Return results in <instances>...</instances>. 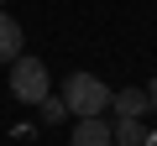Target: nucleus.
Masks as SVG:
<instances>
[{
  "mask_svg": "<svg viewBox=\"0 0 157 146\" xmlns=\"http://www.w3.org/2000/svg\"><path fill=\"white\" fill-rule=\"evenodd\" d=\"M63 104H68V115L89 120V115H105V110H110V89L94 78V73H68V84H63Z\"/></svg>",
  "mask_w": 157,
  "mask_h": 146,
  "instance_id": "1",
  "label": "nucleus"
},
{
  "mask_svg": "<svg viewBox=\"0 0 157 146\" xmlns=\"http://www.w3.org/2000/svg\"><path fill=\"white\" fill-rule=\"evenodd\" d=\"M52 94V84H47V63H37V57H16L11 63V99L16 104H42Z\"/></svg>",
  "mask_w": 157,
  "mask_h": 146,
  "instance_id": "2",
  "label": "nucleus"
},
{
  "mask_svg": "<svg viewBox=\"0 0 157 146\" xmlns=\"http://www.w3.org/2000/svg\"><path fill=\"white\" fill-rule=\"evenodd\" d=\"M73 146H115V136H110V120H105V115L73 120Z\"/></svg>",
  "mask_w": 157,
  "mask_h": 146,
  "instance_id": "3",
  "label": "nucleus"
},
{
  "mask_svg": "<svg viewBox=\"0 0 157 146\" xmlns=\"http://www.w3.org/2000/svg\"><path fill=\"white\" fill-rule=\"evenodd\" d=\"M110 110H115V120H141V110H152V99H147V89H121V94H110Z\"/></svg>",
  "mask_w": 157,
  "mask_h": 146,
  "instance_id": "4",
  "label": "nucleus"
},
{
  "mask_svg": "<svg viewBox=\"0 0 157 146\" xmlns=\"http://www.w3.org/2000/svg\"><path fill=\"white\" fill-rule=\"evenodd\" d=\"M21 42H26L21 37V21H11L6 11H0V63H16L21 57Z\"/></svg>",
  "mask_w": 157,
  "mask_h": 146,
  "instance_id": "5",
  "label": "nucleus"
},
{
  "mask_svg": "<svg viewBox=\"0 0 157 146\" xmlns=\"http://www.w3.org/2000/svg\"><path fill=\"white\" fill-rule=\"evenodd\" d=\"M110 136H115V146H141V141H147L141 120H115V125H110Z\"/></svg>",
  "mask_w": 157,
  "mask_h": 146,
  "instance_id": "6",
  "label": "nucleus"
},
{
  "mask_svg": "<svg viewBox=\"0 0 157 146\" xmlns=\"http://www.w3.org/2000/svg\"><path fill=\"white\" fill-rule=\"evenodd\" d=\"M37 115H42V125H58V120H68V104H63V94H47V99L37 104Z\"/></svg>",
  "mask_w": 157,
  "mask_h": 146,
  "instance_id": "7",
  "label": "nucleus"
},
{
  "mask_svg": "<svg viewBox=\"0 0 157 146\" xmlns=\"http://www.w3.org/2000/svg\"><path fill=\"white\" fill-rule=\"evenodd\" d=\"M147 99H152V110H157V78H152V84H147Z\"/></svg>",
  "mask_w": 157,
  "mask_h": 146,
  "instance_id": "8",
  "label": "nucleus"
},
{
  "mask_svg": "<svg viewBox=\"0 0 157 146\" xmlns=\"http://www.w3.org/2000/svg\"><path fill=\"white\" fill-rule=\"evenodd\" d=\"M141 146H157V136H147V141H141Z\"/></svg>",
  "mask_w": 157,
  "mask_h": 146,
  "instance_id": "9",
  "label": "nucleus"
}]
</instances>
